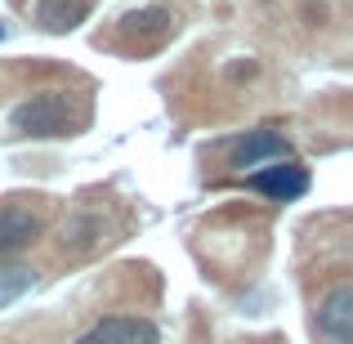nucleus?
<instances>
[{
	"mask_svg": "<svg viewBox=\"0 0 353 344\" xmlns=\"http://www.w3.org/2000/svg\"><path fill=\"white\" fill-rule=\"evenodd\" d=\"M90 9H94V0H41L36 5V23L59 36V32H72V27L85 23Z\"/></svg>",
	"mask_w": 353,
	"mask_h": 344,
	"instance_id": "0eeeda50",
	"label": "nucleus"
},
{
	"mask_svg": "<svg viewBox=\"0 0 353 344\" xmlns=\"http://www.w3.org/2000/svg\"><path fill=\"white\" fill-rule=\"evenodd\" d=\"M121 32L125 36H165L170 32V9H161V5L134 9V14L121 18Z\"/></svg>",
	"mask_w": 353,
	"mask_h": 344,
	"instance_id": "1a4fd4ad",
	"label": "nucleus"
},
{
	"mask_svg": "<svg viewBox=\"0 0 353 344\" xmlns=\"http://www.w3.org/2000/svg\"><path fill=\"white\" fill-rule=\"evenodd\" d=\"M282 156H291V143H286L277 130H255V134L246 139V143H237L233 152V165H259V161H282Z\"/></svg>",
	"mask_w": 353,
	"mask_h": 344,
	"instance_id": "6e6552de",
	"label": "nucleus"
},
{
	"mask_svg": "<svg viewBox=\"0 0 353 344\" xmlns=\"http://www.w3.org/2000/svg\"><path fill=\"white\" fill-rule=\"evenodd\" d=\"M36 237H41V215H36V210L18 206V201L0 206V255H18V250H27Z\"/></svg>",
	"mask_w": 353,
	"mask_h": 344,
	"instance_id": "20e7f679",
	"label": "nucleus"
},
{
	"mask_svg": "<svg viewBox=\"0 0 353 344\" xmlns=\"http://www.w3.org/2000/svg\"><path fill=\"white\" fill-rule=\"evenodd\" d=\"M77 344H161V331L148 318H125V313H117V318L94 322Z\"/></svg>",
	"mask_w": 353,
	"mask_h": 344,
	"instance_id": "7ed1b4c3",
	"label": "nucleus"
},
{
	"mask_svg": "<svg viewBox=\"0 0 353 344\" xmlns=\"http://www.w3.org/2000/svg\"><path fill=\"white\" fill-rule=\"evenodd\" d=\"M99 241H108V219L99 210H77L72 219H63V228H59L63 250H90Z\"/></svg>",
	"mask_w": 353,
	"mask_h": 344,
	"instance_id": "423d86ee",
	"label": "nucleus"
},
{
	"mask_svg": "<svg viewBox=\"0 0 353 344\" xmlns=\"http://www.w3.org/2000/svg\"><path fill=\"white\" fill-rule=\"evenodd\" d=\"M313 327L327 344H353V282H336L318 300Z\"/></svg>",
	"mask_w": 353,
	"mask_h": 344,
	"instance_id": "f03ea898",
	"label": "nucleus"
},
{
	"mask_svg": "<svg viewBox=\"0 0 353 344\" xmlns=\"http://www.w3.org/2000/svg\"><path fill=\"white\" fill-rule=\"evenodd\" d=\"M32 282H36V273L27 264H9V268H0V309L5 304H14L23 291H32Z\"/></svg>",
	"mask_w": 353,
	"mask_h": 344,
	"instance_id": "9d476101",
	"label": "nucleus"
},
{
	"mask_svg": "<svg viewBox=\"0 0 353 344\" xmlns=\"http://www.w3.org/2000/svg\"><path fill=\"white\" fill-rule=\"evenodd\" d=\"M246 183L255 192H264V197H273V201H295L304 188H309V174H304L300 165H268V170L250 174Z\"/></svg>",
	"mask_w": 353,
	"mask_h": 344,
	"instance_id": "39448f33",
	"label": "nucleus"
},
{
	"mask_svg": "<svg viewBox=\"0 0 353 344\" xmlns=\"http://www.w3.org/2000/svg\"><path fill=\"white\" fill-rule=\"evenodd\" d=\"M9 130L23 139H54L72 130V94L68 90H41V94L23 99L9 112Z\"/></svg>",
	"mask_w": 353,
	"mask_h": 344,
	"instance_id": "f257e3e1",
	"label": "nucleus"
}]
</instances>
